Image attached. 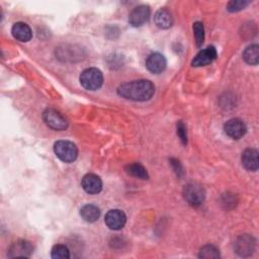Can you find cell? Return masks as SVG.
Segmentation results:
<instances>
[{"label":"cell","mask_w":259,"mask_h":259,"mask_svg":"<svg viewBox=\"0 0 259 259\" xmlns=\"http://www.w3.org/2000/svg\"><path fill=\"white\" fill-rule=\"evenodd\" d=\"M119 96L134 100V101H146L149 100L155 93V85L146 79L135 80L121 84L117 88Z\"/></svg>","instance_id":"6da1fadb"},{"label":"cell","mask_w":259,"mask_h":259,"mask_svg":"<svg viewBox=\"0 0 259 259\" xmlns=\"http://www.w3.org/2000/svg\"><path fill=\"white\" fill-rule=\"evenodd\" d=\"M177 135L179 139L181 140L183 145L187 144V132H186V126L182 121H179L177 123Z\"/></svg>","instance_id":"cb8c5ba5"},{"label":"cell","mask_w":259,"mask_h":259,"mask_svg":"<svg viewBox=\"0 0 259 259\" xmlns=\"http://www.w3.org/2000/svg\"><path fill=\"white\" fill-rule=\"evenodd\" d=\"M183 196L185 200L192 206H199L205 197L202 186L197 183H188L183 188Z\"/></svg>","instance_id":"5b68a950"},{"label":"cell","mask_w":259,"mask_h":259,"mask_svg":"<svg viewBox=\"0 0 259 259\" xmlns=\"http://www.w3.org/2000/svg\"><path fill=\"white\" fill-rule=\"evenodd\" d=\"M155 23L160 28H169L173 23V18L169 10L161 8L156 11L154 16Z\"/></svg>","instance_id":"2e32d148"},{"label":"cell","mask_w":259,"mask_h":259,"mask_svg":"<svg viewBox=\"0 0 259 259\" xmlns=\"http://www.w3.org/2000/svg\"><path fill=\"white\" fill-rule=\"evenodd\" d=\"M52 258L54 259H69L70 258V252L67 246L59 244L53 247L52 253H51Z\"/></svg>","instance_id":"44dd1931"},{"label":"cell","mask_w":259,"mask_h":259,"mask_svg":"<svg viewBox=\"0 0 259 259\" xmlns=\"http://www.w3.org/2000/svg\"><path fill=\"white\" fill-rule=\"evenodd\" d=\"M105 224L111 230H120L126 222L125 213L120 209H110L105 214Z\"/></svg>","instance_id":"9c48e42d"},{"label":"cell","mask_w":259,"mask_h":259,"mask_svg":"<svg viewBox=\"0 0 259 259\" xmlns=\"http://www.w3.org/2000/svg\"><path fill=\"white\" fill-rule=\"evenodd\" d=\"M225 133L232 139L238 140L242 138L246 133V125L240 118L229 119L224 126Z\"/></svg>","instance_id":"ba28073f"},{"label":"cell","mask_w":259,"mask_h":259,"mask_svg":"<svg viewBox=\"0 0 259 259\" xmlns=\"http://www.w3.org/2000/svg\"><path fill=\"white\" fill-rule=\"evenodd\" d=\"M256 247L255 239L250 235H242L235 242V252L242 257L250 256Z\"/></svg>","instance_id":"8992f818"},{"label":"cell","mask_w":259,"mask_h":259,"mask_svg":"<svg viewBox=\"0 0 259 259\" xmlns=\"http://www.w3.org/2000/svg\"><path fill=\"white\" fill-rule=\"evenodd\" d=\"M243 166L250 171H256L259 167V157L258 152L255 149H246L241 157Z\"/></svg>","instance_id":"5bb4252c"},{"label":"cell","mask_w":259,"mask_h":259,"mask_svg":"<svg viewBox=\"0 0 259 259\" xmlns=\"http://www.w3.org/2000/svg\"><path fill=\"white\" fill-rule=\"evenodd\" d=\"M80 83L87 90H97L103 83V76L97 68L85 69L80 75Z\"/></svg>","instance_id":"3957f363"},{"label":"cell","mask_w":259,"mask_h":259,"mask_svg":"<svg viewBox=\"0 0 259 259\" xmlns=\"http://www.w3.org/2000/svg\"><path fill=\"white\" fill-rule=\"evenodd\" d=\"M42 119L48 126L57 131H64L69 125L68 119L55 108L46 109L42 113Z\"/></svg>","instance_id":"277c9868"},{"label":"cell","mask_w":259,"mask_h":259,"mask_svg":"<svg viewBox=\"0 0 259 259\" xmlns=\"http://www.w3.org/2000/svg\"><path fill=\"white\" fill-rule=\"evenodd\" d=\"M166 59L160 53L151 54L146 61L147 69L153 74H159L166 68Z\"/></svg>","instance_id":"7c38bea8"},{"label":"cell","mask_w":259,"mask_h":259,"mask_svg":"<svg viewBox=\"0 0 259 259\" xmlns=\"http://www.w3.org/2000/svg\"><path fill=\"white\" fill-rule=\"evenodd\" d=\"M243 59L249 65H257L259 62V47H258V45L249 46L243 53Z\"/></svg>","instance_id":"ac0fdd59"},{"label":"cell","mask_w":259,"mask_h":259,"mask_svg":"<svg viewBox=\"0 0 259 259\" xmlns=\"http://www.w3.org/2000/svg\"><path fill=\"white\" fill-rule=\"evenodd\" d=\"M170 161H171L170 163H171V165L173 166V169H174V171L176 172V174H177V175H181V173H182V167H181L179 161L174 160V159H171Z\"/></svg>","instance_id":"d4e9b609"},{"label":"cell","mask_w":259,"mask_h":259,"mask_svg":"<svg viewBox=\"0 0 259 259\" xmlns=\"http://www.w3.org/2000/svg\"><path fill=\"white\" fill-rule=\"evenodd\" d=\"M80 214L84 221L88 223H94L98 220L100 215V210L94 204H86L80 209Z\"/></svg>","instance_id":"e0dca14e"},{"label":"cell","mask_w":259,"mask_h":259,"mask_svg":"<svg viewBox=\"0 0 259 259\" xmlns=\"http://www.w3.org/2000/svg\"><path fill=\"white\" fill-rule=\"evenodd\" d=\"M125 171L127 174L137 177V178H141V179H148L149 175L148 172L146 170V168L139 164V163H133V164H128L125 167Z\"/></svg>","instance_id":"d6986e66"},{"label":"cell","mask_w":259,"mask_h":259,"mask_svg":"<svg viewBox=\"0 0 259 259\" xmlns=\"http://www.w3.org/2000/svg\"><path fill=\"white\" fill-rule=\"evenodd\" d=\"M193 32H194V37H195V42L197 47H200L203 44L204 40V27L203 24L199 21L195 22L193 24Z\"/></svg>","instance_id":"7402d4cb"},{"label":"cell","mask_w":259,"mask_h":259,"mask_svg":"<svg viewBox=\"0 0 259 259\" xmlns=\"http://www.w3.org/2000/svg\"><path fill=\"white\" fill-rule=\"evenodd\" d=\"M81 185L83 189L89 193V194H97L101 191L102 189V181L99 178V176L93 174V173H88L86 174L81 181Z\"/></svg>","instance_id":"8fae6325"},{"label":"cell","mask_w":259,"mask_h":259,"mask_svg":"<svg viewBox=\"0 0 259 259\" xmlns=\"http://www.w3.org/2000/svg\"><path fill=\"white\" fill-rule=\"evenodd\" d=\"M54 152L56 156L65 163L74 162L78 156V149L76 145L70 141H58L54 145Z\"/></svg>","instance_id":"7a4b0ae2"},{"label":"cell","mask_w":259,"mask_h":259,"mask_svg":"<svg viewBox=\"0 0 259 259\" xmlns=\"http://www.w3.org/2000/svg\"><path fill=\"white\" fill-rule=\"evenodd\" d=\"M249 4H250V2L246 1V0H233L228 3L227 9L231 12H237V11L244 9Z\"/></svg>","instance_id":"603a6c76"},{"label":"cell","mask_w":259,"mask_h":259,"mask_svg":"<svg viewBox=\"0 0 259 259\" xmlns=\"http://www.w3.org/2000/svg\"><path fill=\"white\" fill-rule=\"evenodd\" d=\"M198 257L203 259H217L220 258V252L213 245H205L199 250Z\"/></svg>","instance_id":"ffe728a7"},{"label":"cell","mask_w":259,"mask_h":259,"mask_svg":"<svg viewBox=\"0 0 259 259\" xmlns=\"http://www.w3.org/2000/svg\"><path fill=\"white\" fill-rule=\"evenodd\" d=\"M149 17L150 7L148 5H139L131 11L128 15V21L133 26H141L146 21H148Z\"/></svg>","instance_id":"30bf717a"},{"label":"cell","mask_w":259,"mask_h":259,"mask_svg":"<svg viewBox=\"0 0 259 259\" xmlns=\"http://www.w3.org/2000/svg\"><path fill=\"white\" fill-rule=\"evenodd\" d=\"M32 251H33V247L30 242L26 240H18L10 246L7 255L9 258L29 257Z\"/></svg>","instance_id":"52a82bcc"},{"label":"cell","mask_w":259,"mask_h":259,"mask_svg":"<svg viewBox=\"0 0 259 259\" xmlns=\"http://www.w3.org/2000/svg\"><path fill=\"white\" fill-rule=\"evenodd\" d=\"M12 35L19 41L26 42L32 37V31L30 27L24 22H16L11 28Z\"/></svg>","instance_id":"9a60e30c"},{"label":"cell","mask_w":259,"mask_h":259,"mask_svg":"<svg viewBox=\"0 0 259 259\" xmlns=\"http://www.w3.org/2000/svg\"><path fill=\"white\" fill-rule=\"evenodd\" d=\"M217 58V50L214 47L210 46L205 48L204 50L200 51L192 60L193 67H201L210 64Z\"/></svg>","instance_id":"4fadbf2b"}]
</instances>
